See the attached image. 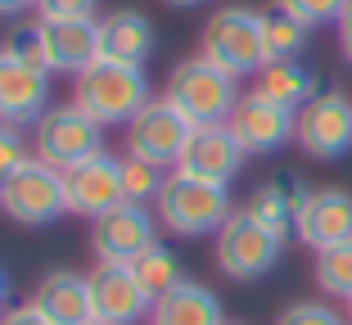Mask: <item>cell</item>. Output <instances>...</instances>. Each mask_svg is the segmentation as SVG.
Segmentation results:
<instances>
[{
	"instance_id": "12",
	"label": "cell",
	"mask_w": 352,
	"mask_h": 325,
	"mask_svg": "<svg viewBox=\"0 0 352 325\" xmlns=\"http://www.w3.org/2000/svg\"><path fill=\"white\" fill-rule=\"evenodd\" d=\"M91 316L95 325H140L154 312V298L140 289L131 267H109L100 262L91 276Z\"/></svg>"
},
{
	"instance_id": "29",
	"label": "cell",
	"mask_w": 352,
	"mask_h": 325,
	"mask_svg": "<svg viewBox=\"0 0 352 325\" xmlns=\"http://www.w3.org/2000/svg\"><path fill=\"white\" fill-rule=\"evenodd\" d=\"M276 325H348V316L334 312L330 303H316V298H307V303L285 307V312L276 316Z\"/></svg>"
},
{
	"instance_id": "19",
	"label": "cell",
	"mask_w": 352,
	"mask_h": 325,
	"mask_svg": "<svg viewBox=\"0 0 352 325\" xmlns=\"http://www.w3.org/2000/svg\"><path fill=\"white\" fill-rule=\"evenodd\" d=\"M149 54H154V23L140 10H113L100 19V59L145 68Z\"/></svg>"
},
{
	"instance_id": "23",
	"label": "cell",
	"mask_w": 352,
	"mask_h": 325,
	"mask_svg": "<svg viewBox=\"0 0 352 325\" xmlns=\"http://www.w3.org/2000/svg\"><path fill=\"white\" fill-rule=\"evenodd\" d=\"M307 36H311L307 23H298L294 14H285L280 5L262 14V41H267V63L298 59V54L307 50Z\"/></svg>"
},
{
	"instance_id": "7",
	"label": "cell",
	"mask_w": 352,
	"mask_h": 325,
	"mask_svg": "<svg viewBox=\"0 0 352 325\" xmlns=\"http://www.w3.org/2000/svg\"><path fill=\"white\" fill-rule=\"evenodd\" d=\"M0 212L19 226H45V221L68 212V194H63V172L32 158L0 186Z\"/></svg>"
},
{
	"instance_id": "28",
	"label": "cell",
	"mask_w": 352,
	"mask_h": 325,
	"mask_svg": "<svg viewBox=\"0 0 352 325\" xmlns=\"http://www.w3.org/2000/svg\"><path fill=\"white\" fill-rule=\"evenodd\" d=\"M5 50H10L14 59H23V63H32V68L50 73V63H45V41H41V23L14 27V32H10V41H5Z\"/></svg>"
},
{
	"instance_id": "15",
	"label": "cell",
	"mask_w": 352,
	"mask_h": 325,
	"mask_svg": "<svg viewBox=\"0 0 352 325\" xmlns=\"http://www.w3.org/2000/svg\"><path fill=\"white\" fill-rule=\"evenodd\" d=\"M244 145L230 136V126H195V136H190L186 154L176 163V172H186L195 181H212V186H230L244 168Z\"/></svg>"
},
{
	"instance_id": "10",
	"label": "cell",
	"mask_w": 352,
	"mask_h": 325,
	"mask_svg": "<svg viewBox=\"0 0 352 325\" xmlns=\"http://www.w3.org/2000/svg\"><path fill=\"white\" fill-rule=\"evenodd\" d=\"M154 244H158L154 212L140 208V203H118V208H109L104 217L91 221V249L109 267H131Z\"/></svg>"
},
{
	"instance_id": "3",
	"label": "cell",
	"mask_w": 352,
	"mask_h": 325,
	"mask_svg": "<svg viewBox=\"0 0 352 325\" xmlns=\"http://www.w3.org/2000/svg\"><path fill=\"white\" fill-rule=\"evenodd\" d=\"M158 221L172 235H217L230 221V186H212V181H195L186 172H167L163 194H158Z\"/></svg>"
},
{
	"instance_id": "31",
	"label": "cell",
	"mask_w": 352,
	"mask_h": 325,
	"mask_svg": "<svg viewBox=\"0 0 352 325\" xmlns=\"http://www.w3.org/2000/svg\"><path fill=\"white\" fill-rule=\"evenodd\" d=\"M100 0H36L41 19H95Z\"/></svg>"
},
{
	"instance_id": "5",
	"label": "cell",
	"mask_w": 352,
	"mask_h": 325,
	"mask_svg": "<svg viewBox=\"0 0 352 325\" xmlns=\"http://www.w3.org/2000/svg\"><path fill=\"white\" fill-rule=\"evenodd\" d=\"M280 253H285V240L244 208L230 212V221L217 231V267L230 280H262L267 271H276Z\"/></svg>"
},
{
	"instance_id": "27",
	"label": "cell",
	"mask_w": 352,
	"mask_h": 325,
	"mask_svg": "<svg viewBox=\"0 0 352 325\" xmlns=\"http://www.w3.org/2000/svg\"><path fill=\"white\" fill-rule=\"evenodd\" d=\"M276 5L285 14H294L298 23H307V27H330L348 14L352 0H276Z\"/></svg>"
},
{
	"instance_id": "9",
	"label": "cell",
	"mask_w": 352,
	"mask_h": 325,
	"mask_svg": "<svg viewBox=\"0 0 352 325\" xmlns=\"http://www.w3.org/2000/svg\"><path fill=\"white\" fill-rule=\"evenodd\" d=\"M190 136H195V126L176 113L167 100H149L126 122V154L145 158V163H158V168H176L186 145H190Z\"/></svg>"
},
{
	"instance_id": "26",
	"label": "cell",
	"mask_w": 352,
	"mask_h": 325,
	"mask_svg": "<svg viewBox=\"0 0 352 325\" xmlns=\"http://www.w3.org/2000/svg\"><path fill=\"white\" fill-rule=\"evenodd\" d=\"M316 284L330 298H343V303L352 298V240L316 253Z\"/></svg>"
},
{
	"instance_id": "20",
	"label": "cell",
	"mask_w": 352,
	"mask_h": 325,
	"mask_svg": "<svg viewBox=\"0 0 352 325\" xmlns=\"http://www.w3.org/2000/svg\"><path fill=\"white\" fill-rule=\"evenodd\" d=\"M311 190L298 181V172H280V177H271L267 186L253 190V199L244 203V212H253V217L267 226V231H276L280 240H289L294 235V221H298L302 203H307Z\"/></svg>"
},
{
	"instance_id": "30",
	"label": "cell",
	"mask_w": 352,
	"mask_h": 325,
	"mask_svg": "<svg viewBox=\"0 0 352 325\" xmlns=\"http://www.w3.org/2000/svg\"><path fill=\"white\" fill-rule=\"evenodd\" d=\"M23 163H32V149H28V140H23V131L10 126V122H0V186H5Z\"/></svg>"
},
{
	"instance_id": "17",
	"label": "cell",
	"mask_w": 352,
	"mask_h": 325,
	"mask_svg": "<svg viewBox=\"0 0 352 325\" xmlns=\"http://www.w3.org/2000/svg\"><path fill=\"white\" fill-rule=\"evenodd\" d=\"M50 73H82L100 59V19H41Z\"/></svg>"
},
{
	"instance_id": "21",
	"label": "cell",
	"mask_w": 352,
	"mask_h": 325,
	"mask_svg": "<svg viewBox=\"0 0 352 325\" xmlns=\"http://www.w3.org/2000/svg\"><path fill=\"white\" fill-rule=\"evenodd\" d=\"M149 325H226V312H221V298L208 284L181 280L163 298H154Z\"/></svg>"
},
{
	"instance_id": "11",
	"label": "cell",
	"mask_w": 352,
	"mask_h": 325,
	"mask_svg": "<svg viewBox=\"0 0 352 325\" xmlns=\"http://www.w3.org/2000/svg\"><path fill=\"white\" fill-rule=\"evenodd\" d=\"M226 126H230V136L244 145V154H276V149H285L294 140L298 113L258 91H249V95H239V104L226 117Z\"/></svg>"
},
{
	"instance_id": "1",
	"label": "cell",
	"mask_w": 352,
	"mask_h": 325,
	"mask_svg": "<svg viewBox=\"0 0 352 325\" xmlns=\"http://www.w3.org/2000/svg\"><path fill=\"white\" fill-rule=\"evenodd\" d=\"M149 100H154V95H149L145 68H126V63L95 59L73 82V104L82 109L86 117H95L100 126H126Z\"/></svg>"
},
{
	"instance_id": "8",
	"label": "cell",
	"mask_w": 352,
	"mask_h": 325,
	"mask_svg": "<svg viewBox=\"0 0 352 325\" xmlns=\"http://www.w3.org/2000/svg\"><path fill=\"white\" fill-rule=\"evenodd\" d=\"M294 140L302 145V154L321 158V163L352 154V100L343 91H321L311 104L298 109Z\"/></svg>"
},
{
	"instance_id": "22",
	"label": "cell",
	"mask_w": 352,
	"mask_h": 325,
	"mask_svg": "<svg viewBox=\"0 0 352 325\" xmlns=\"http://www.w3.org/2000/svg\"><path fill=\"white\" fill-rule=\"evenodd\" d=\"M253 91L267 95V100H276V104H285V109H294V113L321 95V91H316V73H311V68H302L298 59L267 63V68L258 73V86H253Z\"/></svg>"
},
{
	"instance_id": "14",
	"label": "cell",
	"mask_w": 352,
	"mask_h": 325,
	"mask_svg": "<svg viewBox=\"0 0 352 325\" xmlns=\"http://www.w3.org/2000/svg\"><path fill=\"white\" fill-rule=\"evenodd\" d=\"M63 194H68V212L77 217H104L109 208L122 203V158L95 154L86 163L63 172Z\"/></svg>"
},
{
	"instance_id": "37",
	"label": "cell",
	"mask_w": 352,
	"mask_h": 325,
	"mask_svg": "<svg viewBox=\"0 0 352 325\" xmlns=\"http://www.w3.org/2000/svg\"><path fill=\"white\" fill-rule=\"evenodd\" d=\"M343 316H348V325H352V298H348V303H343Z\"/></svg>"
},
{
	"instance_id": "33",
	"label": "cell",
	"mask_w": 352,
	"mask_h": 325,
	"mask_svg": "<svg viewBox=\"0 0 352 325\" xmlns=\"http://www.w3.org/2000/svg\"><path fill=\"white\" fill-rule=\"evenodd\" d=\"M334 32H339V54L352 63V5H348V14L334 23Z\"/></svg>"
},
{
	"instance_id": "2",
	"label": "cell",
	"mask_w": 352,
	"mask_h": 325,
	"mask_svg": "<svg viewBox=\"0 0 352 325\" xmlns=\"http://www.w3.org/2000/svg\"><path fill=\"white\" fill-rule=\"evenodd\" d=\"M163 100L190 126H221L239 104V77L221 73L217 63H208L204 54L199 59H181L163 86Z\"/></svg>"
},
{
	"instance_id": "25",
	"label": "cell",
	"mask_w": 352,
	"mask_h": 325,
	"mask_svg": "<svg viewBox=\"0 0 352 325\" xmlns=\"http://www.w3.org/2000/svg\"><path fill=\"white\" fill-rule=\"evenodd\" d=\"M163 181H167V168L145 163V158H135V154L122 158V203H140V208L158 203Z\"/></svg>"
},
{
	"instance_id": "4",
	"label": "cell",
	"mask_w": 352,
	"mask_h": 325,
	"mask_svg": "<svg viewBox=\"0 0 352 325\" xmlns=\"http://www.w3.org/2000/svg\"><path fill=\"white\" fill-rule=\"evenodd\" d=\"M204 59L217 63L230 77H258L267 68V41H262V14L244 5H226L204 23Z\"/></svg>"
},
{
	"instance_id": "35",
	"label": "cell",
	"mask_w": 352,
	"mask_h": 325,
	"mask_svg": "<svg viewBox=\"0 0 352 325\" xmlns=\"http://www.w3.org/2000/svg\"><path fill=\"white\" fill-rule=\"evenodd\" d=\"M10 289H14V284H10V276L0 271V312H5V303H10Z\"/></svg>"
},
{
	"instance_id": "18",
	"label": "cell",
	"mask_w": 352,
	"mask_h": 325,
	"mask_svg": "<svg viewBox=\"0 0 352 325\" xmlns=\"http://www.w3.org/2000/svg\"><path fill=\"white\" fill-rule=\"evenodd\" d=\"M32 307L50 325H95L91 316V280L82 271H50L32 289Z\"/></svg>"
},
{
	"instance_id": "34",
	"label": "cell",
	"mask_w": 352,
	"mask_h": 325,
	"mask_svg": "<svg viewBox=\"0 0 352 325\" xmlns=\"http://www.w3.org/2000/svg\"><path fill=\"white\" fill-rule=\"evenodd\" d=\"M36 0H0V19H14V14H23V10H32Z\"/></svg>"
},
{
	"instance_id": "16",
	"label": "cell",
	"mask_w": 352,
	"mask_h": 325,
	"mask_svg": "<svg viewBox=\"0 0 352 325\" xmlns=\"http://www.w3.org/2000/svg\"><path fill=\"white\" fill-rule=\"evenodd\" d=\"M294 235L316 253L334 249V244H348L352 240V194L348 190H311L298 221H294Z\"/></svg>"
},
{
	"instance_id": "32",
	"label": "cell",
	"mask_w": 352,
	"mask_h": 325,
	"mask_svg": "<svg viewBox=\"0 0 352 325\" xmlns=\"http://www.w3.org/2000/svg\"><path fill=\"white\" fill-rule=\"evenodd\" d=\"M0 325H50V321L32 303H23V307H5V312H0Z\"/></svg>"
},
{
	"instance_id": "36",
	"label": "cell",
	"mask_w": 352,
	"mask_h": 325,
	"mask_svg": "<svg viewBox=\"0 0 352 325\" xmlns=\"http://www.w3.org/2000/svg\"><path fill=\"white\" fill-rule=\"evenodd\" d=\"M167 5H176V10H190V5H204V0H167Z\"/></svg>"
},
{
	"instance_id": "6",
	"label": "cell",
	"mask_w": 352,
	"mask_h": 325,
	"mask_svg": "<svg viewBox=\"0 0 352 325\" xmlns=\"http://www.w3.org/2000/svg\"><path fill=\"white\" fill-rule=\"evenodd\" d=\"M32 145H36L41 163L68 172L77 163H86V158L104 154V126L95 117H86L77 104H59L32 126Z\"/></svg>"
},
{
	"instance_id": "24",
	"label": "cell",
	"mask_w": 352,
	"mask_h": 325,
	"mask_svg": "<svg viewBox=\"0 0 352 325\" xmlns=\"http://www.w3.org/2000/svg\"><path fill=\"white\" fill-rule=\"evenodd\" d=\"M131 276L140 280V289H145L149 298H163L167 289H176V284L186 280V276H181V262H176L172 249H163V244H154V249L140 253V258L131 262Z\"/></svg>"
},
{
	"instance_id": "13",
	"label": "cell",
	"mask_w": 352,
	"mask_h": 325,
	"mask_svg": "<svg viewBox=\"0 0 352 325\" xmlns=\"http://www.w3.org/2000/svg\"><path fill=\"white\" fill-rule=\"evenodd\" d=\"M45 104H50V73L14 59L10 50H0V122L36 126L50 113Z\"/></svg>"
}]
</instances>
